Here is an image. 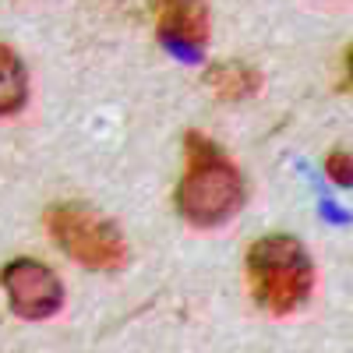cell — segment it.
I'll return each instance as SVG.
<instances>
[{
    "mask_svg": "<svg viewBox=\"0 0 353 353\" xmlns=\"http://www.w3.org/2000/svg\"><path fill=\"white\" fill-rule=\"evenodd\" d=\"M188 166L176 184V209L194 226H219L244 205V176L212 138L188 134L184 141Z\"/></svg>",
    "mask_w": 353,
    "mask_h": 353,
    "instance_id": "1",
    "label": "cell"
},
{
    "mask_svg": "<svg viewBox=\"0 0 353 353\" xmlns=\"http://www.w3.org/2000/svg\"><path fill=\"white\" fill-rule=\"evenodd\" d=\"M248 279L254 301L269 314H293L314 286V265L290 233H269L248 251Z\"/></svg>",
    "mask_w": 353,
    "mask_h": 353,
    "instance_id": "2",
    "label": "cell"
},
{
    "mask_svg": "<svg viewBox=\"0 0 353 353\" xmlns=\"http://www.w3.org/2000/svg\"><path fill=\"white\" fill-rule=\"evenodd\" d=\"M46 233L71 261L96 272H117L128 265V241L113 219L78 201H61L46 212Z\"/></svg>",
    "mask_w": 353,
    "mask_h": 353,
    "instance_id": "3",
    "label": "cell"
},
{
    "mask_svg": "<svg viewBox=\"0 0 353 353\" xmlns=\"http://www.w3.org/2000/svg\"><path fill=\"white\" fill-rule=\"evenodd\" d=\"M0 283H4L8 293V304L18 318L28 321H39L61 311L64 304V286L57 279V272L50 265L36 261V258H14L4 265L0 272Z\"/></svg>",
    "mask_w": 353,
    "mask_h": 353,
    "instance_id": "4",
    "label": "cell"
},
{
    "mask_svg": "<svg viewBox=\"0 0 353 353\" xmlns=\"http://www.w3.org/2000/svg\"><path fill=\"white\" fill-rule=\"evenodd\" d=\"M159 39L181 53L184 61H198L209 39V8L205 0H152Z\"/></svg>",
    "mask_w": 353,
    "mask_h": 353,
    "instance_id": "5",
    "label": "cell"
},
{
    "mask_svg": "<svg viewBox=\"0 0 353 353\" xmlns=\"http://www.w3.org/2000/svg\"><path fill=\"white\" fill-rule=\"evenodd\" d=\"M205 85H209V92L216 99L241 103V99L258 92V71L241 64V61H223V64H212L205 71Z\"/></svg>",
    "mask_w": 353,
    "mask_h": 353,
    "instance_id": "6",
    "label": "cell"
},
{
    "mask_svg": "<svg viewBox=\"0 0 353 353\" xmlns=\"http://www.w3.org/2000/svg\"><path fill=\"white\" fill-rule=\"evenodd\" d=\"M25 96H28V74L21 57L11 46H0V117L21 110Z\"/></svg>",
    "mask_w": 353,
    "mask_h": 353,
    "instance_id": "7",
    "label": "cell"
},
{
    "mask_svg": "<svg viewBox=\"0 0 353 353\" xmlns=\"http://www.w3.org/2000/svg\"><path fill=\"white\" fill-rule=\"evenodd\" d=\"M329 176H332L336 184L350 188L353 176H350V152H346V149H339V152H332V156H329Z\"/></svg>",
    "mask_w": 353,
    "mask_h": 353,
    "instance_id": "8",
    "label": "cell"
}]
</instances>
